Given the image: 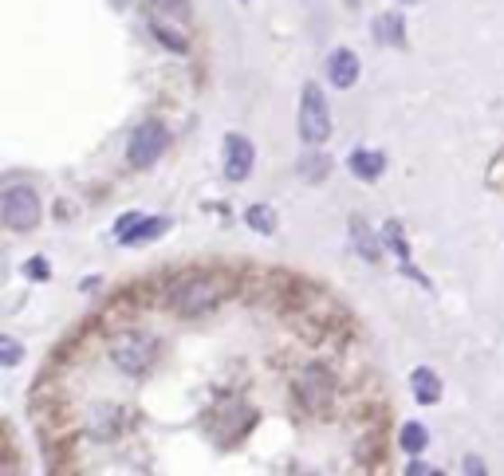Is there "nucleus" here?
Instances as JSON below:
<instances>
[{
  "instance_id": "nucleus-5",
  "label": "nucleus",
  "mask_w": 504,
  "mask_h": 476,
  "mask_svg": "<svg viewBox=\"0 0 504 476\" xmlns=\"http://www.w3.org/2000/svg\"><path fill=\"white\" fill-rule=\"evenodd\" d=\"M292 389L307 409H327L335 402V378H331V371H324V366H304V371L296 374Z\"/></svg>"
},
{
  "instance_id": "nucleus-6",
  "label": "nucleus",
  "mask_w": 504,
  "mask_h": 476,
  "mask_svg": "<svg viewBox=\"0 0 504 476\" xmlns=\"http://www.w3.org/2000/svg\"><path fill=\"white\" fill-rule=\"evenodd\" d=\"M166 142H170V134H166V126H162V123H142V126L134 130L126 158H131V166H134V169H150L158 158H162Z\"/></svg>"
},
{
  "instance_id": "nucleus-13",
  "label": "nucleus",
  "mask_w": 504,
  "mask_h": 476,
  "mask_svg": "<svg viewBox=\"0 0 504 476\" xmlns=\"http://www.w3.org/2000/svg\"><path fill=\"white\" fill-rule=\"evenodd\" d=\"M351 233H355V244H359V256H362V260H379L382 244L374 241V236H371V229L359 221V216H355V221H351Z\"/></svg>"
},
{
  "instance_id": "nucleus-17",
  "label": "nucleus",
  "mask_w": 504,
  "mask_h": 476,
  "mask_svg": "<svg viewBox=\"0 0 504 476\" xmlns=\"http://www.w3.org/2000/svg\"><path fill=\"white\" fill-rule=\"evenodd\" d=\"M0 362H5V366L20 362V343L16 339H0Z\"/></svg>"
},
{
  "instance_id": "nucleus-3",
  "label": "nucleus",
  "mask_w": 504,
  "mask_h": 476,
  "mask_svg": "<svg viewBox=\"0 0 504 476\" xmlns=\"http://www.w3.org/2000/svg\"><path fill=\"white\" fill-rule=\"evenodd\" d=\"M299 138L307 146H324L331 138V111H327V99L316 83L304 87L299 95Z\"/></svg>"
},
{
  "instance_id": "nucleus-12",
  "label": "nucleus",
  "mask_w": 504,
  "mask_h": 476,
  "mask_svg": "<svg viewBox=\"0 0 504 476\" xmlns=\"http://www.w3.org/2000/svg\"><path fill=\"white\" fill-rule=\"evenodd\" d=\"M374 43H394V48H402L406 43V32H402V16L399 13H386L374 20Z\"/></svg>"
},
{
  "instance_id": "nucleus-18",
  "label": "nucleus",
  "mask_w": 504,
  "mask_h": 476,
  "mask_svg": "<svg viewBox=\"0 0 504 476\" xmlns=\"http://www.w3.org/2000/svg\"><path fill=\"white\" fill-rule=\"evenodd\" d=\"M24 272H28L32 279H48V260H28Z\"/></svg>"
},
{
  "instance_id": "nucleus-10",
  "label": "nucleus",
  "mask_w": 504,
  "mask_h": 476,
  "mask_svg": "<svg viewBox=\"0 0 504 476\" xmlns=\"http://www.w3.org/2000/svg\"><path fill=\"white\" fill-rule=\"evenodd\" d=\"M347 166H351V173H355L359 181H379V173L386 169V158L379 154V150H355Z\"/></svg>"
},
{
  "instance_id": "nucleus-21",
  "label": "nucleus",
  "mask_w": 504,
  "mask_h": 476,
  "mask_svg": "<svg viewBox=\"0 0 504 476\" xmlns=\"http://www.w3.org/2000/svg\"><path fill=\"white\" fill-rule=\"evenodd\" d=\"M465 472H477V476H481V472H485V464H481L477 457H469V461H465Z\"/></svg>"
},
{
  "instance_id": "nucleus-1",
  "label": "nucleus",
  "mask_w": 504,
  "mask_h": 476,
  "mask_svg": "<svg viewBox=\"0 0 504 476\" xmlns=\"http://www.w3.org/2000/svg\"><path fill=\"white\" fill-rule=\"evenodd\" d=\"M229 296V279L221 276H186L170 291V307L178 316H209L217 303Z\"/></svg>"
},
{
  "instance_id": "nucleus-2",
  "label": "nucleus",
  "mask_w": 504,
  "mask_h": 476,
  "mask_svg": "<svg viewBox=\"0 0 504 476\" xmlns=\"http://www.w3.org/2000/svg\"><path fill=\"white\" fill-rule=\"evenodd\" d=\"M158 359V339L154 334H138V331H123L111 339V362L123 374H146Z\"/></svg>"
},
{
  "instance_id": "nucleus-9",
  "label": "nucleus",
  "mask_w": 504,
  "mask_h": 476,
  "mask_svg": "<svg viewBox=\"0 0 504 476\" xmlns=\"http://www.w3.org/2000/svg\"><path fill=\"white\" fill-rule=\"evenodd\" d=\"M410 389H414V402H422V406L442 402V378H437L430 366H417L410 374Z\"/></svg>"
},
{
  "instance_id": "nucleus-14",
  "label": "nucleus",
  "mask_w": 504,
  "mask_h": 476,
  "mask_svg": "<svg viewBox=\"0 0 504 476\" xmlns=\"http://www.w3.org/2000/svg\"><path fill=\"white\" fill-rule=\"evenodd\" d=\"M244 221H249V229H256V233H276V216H272V209L268 205H252L249 213H244Z\"/></svg>"
},
{
  "instance_id": "nucleus-22",
  "label": "nucleus",
  "mask_w": 504,
  "mask_h": 476,
  "mask_svg": "<svg viewBox=\"0 0 504 476\" xmlns=\"http://www.w3.org/2000/svg\"><path fill=\"white\" fill-rule=\"evenodd\" d=\"M410 5H414V0H410Z\"/></svg>"
},
{
  "instance_id": "nucleus-4",
  "label": "nucleus",
  "mask_w": 504,
  "mask_h": 476,
  "mask_svg": "<svg viewBox=\"0 0 504 476\" xmlns=\"http://www.w3.org/2000/svg\"><path fill=\"white\" fill-rule=\"evenodd\" d=\"M0 213H5V224L13 233H32L40 224V201L28 186H8L5 201H0Z\"/></svg>"
},
{
  "instance_id": "nucleus-20",
  "label": "nucleus",
  "mask_w": 504,
  "mask_h": 476,
  "mask_svg": "<svg viewBox=\"0 0 504 476\" xmlns=\"http://www.w3.org/2000/svg\"><path fill=\"white\" fill-rule=\"evenodd\" d=\"M406 472H417V476H430V472H434V464H426V461H414V464H410V469H406Z\"/></svg>"
},
{
  "instance_id": "nucleus-15",
  "label": "nucleus",
  "mask_w": 504,
  "mask_h": 476,
  "mask_svg": "<svg viewBox=\"0 0 504 476\" xmlns=\"http://www.w3.org/2000/svg\"><path fill=\"white\" fill-rule=\"evenodd\" d=\"M426 445H430V433H426V426L410 421V426L402 429V449H406V453H422Z\"/></svg>"
},
{
  "instance_id": "nucleus-19",
  "label": "nucleus",
  "mask_w": 504,
  "mask_h": 476,
  "mask_svg": "<svg viewBox=\"0 0 504 476\" xmlns=\"http://www.w3.org/2000/svg\"><path fill=\"white\" fill-rule=\"evenodd\" d=\"M150 5H158V8H170V13H186V0H150Z\"/></svg>"
},
{
  "instance_id": "nucleus-7",
  "label": "nucleus",
  "mask_w": 504,
  "mask_h": 476,
  "mask_svg": "<svg viewBox=\"0 0 504 476\" xmlns=\"http://www.w3.org/2000/svg\"><path fill=\"white\" fill-rule=\"evenodd\" d=\"M252 142L249 138H241V134H229L225 138V178L229 181H244L252 173Z\"/></svg>"
},
{
  "instance_id": "nucleus-11",
  "label": "nucleus",
  "mask_w": 504,
  "mask_h": 476,
  "mask_svg": "<svg viewBox=\"0 0 504 476\" xmlns=\"http://www.w3.org/2000/svg\"><path fill=\"white\" fill-rule=\"evenodd\" d=\"M166 229H170L166 216H150V221H142V216H138L131 229L119 233V241H123V244H138V241H150V236H162Z\"/></svg>"
},
{
  "instance_id": "nucleus-8",
  "label": "nucleus",
  "mask_w": 504,
  "mask_h": 476,
  "mask_svg": "<svg viewBox=\"0 0 504 476\" xmlns=\"http://www.w3.org/2000/svg\"><path fill=\"white\" fill-rule=\"evenodd\" d=\"M327 75H331V83L335 87H355L359 83V56L355 51H347V48H339V51H331V63H327Z\"/></svg>"
},
{
  "instance_id": "nucleus-16",
  "label": "nucleus",
  "mask_w": 504,
  "mask_h": 476,
  "mask_svg": "<svg viewBox=\"0 0 504 476\" xmlns=\"http://www.w3.org/2000/svg\"><path fill=\"white\" fill-rule=\"evenodd\" d=\"M382 236H386V244H390L402 260H410V244L402 241V224H399V221H386V224H382Z\"/></svg>"
}]
</instances>
